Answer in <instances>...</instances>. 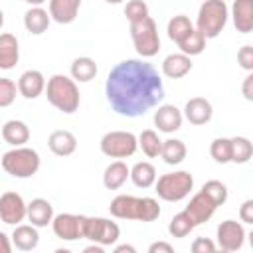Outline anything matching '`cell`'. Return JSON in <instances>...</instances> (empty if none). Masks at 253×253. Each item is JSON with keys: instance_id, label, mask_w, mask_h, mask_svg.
<instances>
[{"instance_id": "obj_1", "label": "cell", "mask_w": 253, "mask_h": 253, "mask_svg": "<svg viewBox=\"0 0 253 253\" xmlns=\"http://www.w3.org/2000/svg\"><path fill=\"white\" fill-rule=\"evenodd\" d=\"M105 95L115 113L123 117H140L164 99V83L150 63L142 59H125L109 71Z\"/></svg>"}, {"instance_id": "obj_2", "label": "cell", "mask_w": 253, "mask_h": 253, "mask_svg": "<svg viewBox=\"0 0 253 253\" xmlns=\"http://www.w3.org/2000/svg\"><path fill=\"white\" fill-rule=\"evenodd\" d=\"M111 215L119 219H138V221H154L160 215V206L154 198H136L121 194L113 198L109 206Z\"/></svg>"}, {"instance_id": "obj_3", "label": "cell", "mask_w": 253, "mask_h": 253, "mask_svg": "<svg viewBox=\"0 0 253 253\" xmlns=\"http://www.w3.org/2000/svg\"><path fill=\"white\" fill-rule=\"evenodd\" d=\"M45 95H47V101L61 113L65 115H71L79 109V103H81V97H79V89H77V83L67 77V75H61V73H55L47 79L45 83Z\"/></svg>"}, {"instance_id": "obj_4", "label": "cell", "mask_w": 253, "mask_h": 253, "mask_svg": "<svg viewBox=\"0 0 253 253\" xmlns=\"http://www.w3.org/2000/svg\"><path fill=\"white\" fill-rule=\"evenodd\" d=\"M0 162L6 174H10L12 178H32L42 164L40 154L28 146H14L12 150L2 154Z\"/></svg>"}, {"instance_id": "obj_5", "label": "cell", "mask_w": 253, "mask_h": 253, "mask_svg": "<svg viewBox=\"0 0 253 253\" xmlns=\"http://www.w3.org/2000/svg\"><path fill=\"white\" fill-rule=\"evenodd\" d=\"M227 18H229V8L223 0H206L198 10L196 30H200L206 40L217 38L225 28Z\"/></svg>"}, {"instance_id": "obj_6", "label": "cell", "mask_w": 253, "mask_h": 253, "mask_svg": "<svg viewBox=\"0 0 253 253\" xmlns=\"http://www.w3.org/2000/svg\"><path fill=\"white\" fill-rule=\"evenodd\" d=\"M154 188H156V194H158L160 200L180 202L194 190V176L186 170L168 172V174H162L154 182Z\"/></svg>"}, {"instance_id": "obj_7", "label": "cell", "mask_w": 253, "mask_h": 253, "mask_svg": "<svg viewBox=\"0 0 253 253\" xmlns=\"http://www.w3.org/2000/svg\"><path fill=\"white\" fill-rule=\"evenodd\" d=\"M130 38H132V45L140 57H154L160 49L158 28L150 16L130 22Z\"/></svg>"}, {"instance_id": "obj_8", "label": "cell", "mask_w": 253, "mask_h": 253, "mask_svg": "<svg viewBox=\"0 0 253 253\" xmlns=\"http://www.w3.org/2000/svg\"><path fill=\"white\" fill-rule=\"evenodd\" d=\"M101 152L109 158H128L138 148V138L128 130H111L105 132L101 142Z\"/></svg>"}, {"instance_id": "obj_9", "label": "cell", "mask_w": 253, "mask_h": 253, "mask_svg": "<svg viewBox=\"0 0 253 253\" xmlns=\"http://www.w3.org/2000/svg\"><path fill=\"white\" fill-rule=\"evenodd\" d=\"M121 227L107 219V217H85V229H83V239H91L93 243H99L103 247L113 245L119 241Z\"/></svg>"}, {"instance_id": "obj_10", "label": "cell", "mask_w": 253, "mask_h": 253, "mask_svg": "<svg viewBox=\"0 0 253 253\" xmlns=\"http://www.w3.org/2000/svg\"><path fill=\"white\" fill-rule=\"evenodd\" d=\"M85 217L87 215H77V213H57L51 219V229H53L55 237H59L63 241L83 239Z\"/></svg>"}, {"instance_id": "obj_11", "label": "cell", "mask_w": 253, "mask_h": 253, "mask_svg": "<svg viewBox=\"0 0 253 253\" xmlns=\"http://www.w3.org/2000/svg\"><path fill=\"white\" fill-rule=\"evenodd\" d=\"M28 204L18 192H4L0 196V219L8 225H18L26 219Z\"/></svg>"}, {"instance_id": "obj_12", "label": "cell", "mask_w": 253, "mask_h": 253, "mask_svg": "<svg viewBox=\"0 0 253 253\" xmlns=\"http://www.w3.org/2000/svg\"><path fill=\"white\" fill-rule=\"evenodd\" d=\"M245 227L235 219H225L217 225V247L223 251H237L243 247Z\"/></svg>"}, {"instance_id": "obj_13", "label": "cell", "mask_w": 253, "mask_h": 253, "mask_svg": "<svg viewBox=\"0 0 253 253\" xmlns=\"http://www.w3.org/2000/svg\"><path fill=\"white\" fill-rule=\"evenodd\" d=\"M215 210H217V206H215L202 190H200L198 194H194L192 200H190V204L184 208V211L192 217V221L196 223V227L202 225V223H206V221L213 215Z\"/></svg>"}, {"instance_id": "obj_14", "label": "cell", "mask_w": 253, "mask_h": 253, "mask_svg": "<svg viewBox=\"0 0 253 253\" xmlns=\"http://www.w3.org/2000/svg\"><path fill=\"white\" fill-rule=\"evenodd\" d=\"M16 87L24 99H38L45 91V77L38 69H28L20 75Z\"/></svg>"}, {"instance_id": "obj_15", "label": "cell", "mask_w": 253, "mask_h": 253, "mask_svg": "<svg viewBox=\"0 0 253 253\" xmlns=\"http://www.w3.org/2000/svg\"><path fill=\"white\" fill-rule=\"evenodd\" d=\"M184 115L174 105H160L154 111V126L160 132H176L182 126Z\"/></svg>"}, {"instance_id": "obj_16", "label": "cell", "mask_w": 253, "mask_h": 253, "mask_svg": "<svg viewBox=\"0 0 253 253\" xmlns=\"http://www.w3.org/2000/svg\"><path fill=\"white\" fill-rule=\"evenodd\" d=\"M20 61V43L14 34H0V69H14Z\"/></svg>"}, {"instance_id": "obj_17", "label": "cell", "mask_w": 253, "mask_h": 253, "mask_svg": "<svg viewBox=\"0 0 253 253\" xmlns=\"http://www.w3.org/2000/svg\"><path fill=\"white\" fill-rule=\"evenodd\" d=\"M211 115H213L211 103L204 97H192L184 107V117L192 125H206L211 121Z\"/></svg>"}, {"instance_id": "obj_18", "label": "cell", "mask_w": 253, "mask_h": 253, "mask_svg": "<svg viewBox=\"0 0 253 253\" xmlns=\"http://www.w3.org/2000/svg\"><path fill=\"white\" fill-rule=\"evenodd\" d=\"M26 219L36 227H45L53 219V206L43 198H36L28 204Z\"/></svg>"}, {"instance_id": "obj_19", "label": "cell", "mask_w": 253, "mask_h": 253, "mask_svg": "<svg viewBox=\"0 0 253 253\" xmlns=\"http://www.w3.org/2000/svg\"><path fill=\"white\" fill-rule=\"evenodd\" d=\"M192 71V57L186 53H170L162 61V73L168 79H182Z\"/></svg>"}, {"instance_id": "obj_20", "label": "cell", "mask_w": 253, "mask_h": 253, "mask_svg": "<svg viewBox=\"0 0 253 253\" xmlns=\"http://www.w3.org/2000/svg\"><path fill=\"white\" fill-rule=\"evenodd\" d=\"M40 243V233H38V227L36 225H28V223H18L14 225V231H12V245L20 251H32L36 249Z\"/></svg>"}, {"instance_id": "obj_21", "label": "cell", "mask_w": 253, "mask_h": 253, "mask_svg": "<svg viewBox=\"0 0 253 253\" xmlns=\"http://www.w3.org/2000/svg\"><path fill=\"white\" fill-rule=\"evenodd\" d=\"M231 18L239 34H249L253 30V0H235L231 6Z\"/></svg>"}, {"instance_id": "obj_22", "label": "cell", "mask_w": 253, "mask_h": 253, "mask_svg": "<svg viewBox=\"0 0 253 253\" xmlns=\"http://www.w3.org/2000/svg\"><path fill=\"white\" fill-rule=\"evenodd\" d=\"M81 8V0H49V16L57 24H71Z\"/></svg>"}, {"instance_id": "obj_23", "label": "cell", "mask_w": 253, "mask_h": 253, "mask_svg": "<svg viewBox=\"0 0 253 253\" xmlns=\"http://www.w3.org/2000/svg\"><path fill=\"white\" fill-rule=\"evenodd\" d=\"M47 146L55 156H69L77 150V138L69 130H53L47 138Z\"/></svg>"}, {"instance_id": "obj_24", "label": "cell", "mask_w": 253, "mask_h": 253, "mask_svg": "<svg viewBox=\"0 0 253 253\" xmlns=\"http://www.w3.org/2000/svg\"><path fill=\"white\" fill-rule=\"evenodd\" d=\"M2 138L10 146H24L30 140V126L24 121L10 119L2 126Z\"/></svg>"}, {"instance_id": "obj_25", "label": "cell", "mask_w": 253, "mask_h": 253, "mask_svg": "<svg viewBox=\"0 0 253 253\" xmlns=\"http://www.w3.org/2000/svg\"><path fill=\"white\" fill-rule=\"evenodd\" d=\"M51 16L47 10H43L42 6H32L26 14H24V26L30 34L34 36H42L47 28H49Z\"/></svg>"}, {"instance_id": "obj_26", "label": "cell", "mask_w": 253, "mask_h": 253, "mask_svg": "<svg viewBox=\"0 0 253 253\" xmlns=\"http://www.w3.org/2000/svg\"><path fill=\"white\" fill-rule=\"evenodd\" d=\"M128 174H130V168L126 166V162L115 160V162H111L105 168V172H103V184H105L107 190H119L128 180Z\"/></svg>"}, {"instance_id": "obj_27", "label": "cell", "mask_w": 253, "mask_h": 253, "mask_svg": "<svg viewBox=\"0 0 253 253\" xmlns=\"http://www.w3.org/2000/svg\"><path fill=\"white\" fill-rule=\"evenodd\" d=\"M188 154V148L186 144L180 140V138H168V140H162V146H160V158L170 164V166H176L180 162H184Z\"/></svg>"}, {"instance_id": "obj_28", "label": "cell", "mask_w": 253, "mask_h": 253, "mask_svg": "<svg viewBox=\"0 0 253 253\" xmlns=\"http://www.w3.org/2000/svg\"><path fill=\"white\" fill-rule=\"evenodd\" d=\"M128 178L132 180V184L136 186V188H150V186H154V182H156V168L150 164V162H146V160H142V162H136L132 168H130V174H128Z\"/></svg>"}, {"instance_id": "obj_29", "label": "cell", "mask_w": 253, "mask_h": 253, "mask_svg": "<svg viewBox=\"0 0 253 253\" xmlns=\"http://www.w3.org/2000/svg\"><path fill=\"white\" fill-rule=\"evenodd\" d=\"M95 75H97V63H95V59H91L87 55L73 59V63H71V79L73 81L87 83V81L95 79Z\"/></svg>"}, {"instance_id": "obj_30", "label": "cell", "mask_w": 253, "mask_h": 253, "mask_svg": "<svg viewBox=\"0 0 253 253\" xmlns=\"http://www.w3.org/2000/svg\"><path fill=\"white\" fill-rule=\"evenodd\" d=\"M194 30V24L190 22V18L188 16H184V14H178V16H174L170 22H168V26H166V32H168V38L178 45L190 32Z\"/></svg>"}, {"instance_id": "obj_31", "label": "cell", "mask_w": 253, "mask_h": 253, "mask_svg": "<svg viewBox=\"0 0 253 253\" xmlns=\"http://www.w3.org/2000/svg\"><path fill=\"white\" fill-rule=\"evenodd\" d=\"M253 156V144L247 136H231V162L245 164Z\"/></svg>"}, {"instance_id": "obj_32", "label": "cell", "mask_w": 253, "mask_h": 253, "mask_svg": "<svg viewBox=\"0 0 253 253\" xmlns=\"http://www.w3.org/2000/svg\"><path fill=\"white\" fill-rule=\"evenodd\" d=\"M178 47H180V51L182 53H186V55H200L204 49H206V38H204V34L200 32V30H192L180 43H178Z\"/></svg>"}, {"instance_id": "obj_33", "label": "cell", "mask_w": 253, "mask_h": 253, "mask_svg": "<svg viewBox=\"0 0 253 253\" xmlns=\"http://www.w3.org/2000/svg\"><path fill=\"white\" fill-rule=\"evenodd\" d=\"M136 138H138V146L142 148V152H144L148 158H156V156H160L162 140H160V136H158L156 130L146 128V130H142Z\"/></svg>"}, {"instance_id": "obj_34", "label": "cell", "mask_w": 253, "mask_h": 253, "mask_svg": "<svg viewBox=\"0 0 253 253\" xmlns=\"http://www.w3.org/2000/svg\"><path fill=\"white\" fill-rule=\"evenodd\" d=\"M194 227H196V223L192 221V217H190L184 210H182L180 213H176V215L170 219V223H168L170 235H172V237H178V239L190 235V233L194 231Z\"/></svg>"}, {"instance_id": "obj_35", "label": "cell", "mask_w": 253, "mask_h": 253, "mask_svg": "<svg viewBox=\"0 0 253 253\" xmlns=\"http://www.w3.org/2000/svg\"><path fill=\"white\" fill-rule=\"evenodd\" d=\"M210 154L217 164H227L231 162V138L227 136H217L210 144Z\"/></svg>"}, {"instance_id": "obj_36", "label": "cell", "mask_w": 253, "mask_h": 253, "mask_svg": "<svg viewBox=\"0 0 253 253\" xmlns=\"http://www.w3.org/2000/svg\"><path fill=\"white\" fill-rule=\"evenodd\" d=\"M202 192L215 204V206H223L227 202V186L219 180H208L202 186Z\"/></svg>"}, {"instance_id": "obj_37", "label": "cell", "mask_w": 253, "mask_h": 253, "mask_svg": "<svg viewBox=\"0 0 253 253\" xmlns=\"http://www.w3.org/2000/svg\"><path fill=\"white\" fill-rule=\"evenodd\" d=\"M125 16L128 22H136L148 16V4L144 0H128L125 6Z\"/></svg>"}, {"instance_id": "obj_38", "label": "cell", "mask_w": 253, "mask_h": 253, "mask_svg": "<svg viewBox=\"0 0 253 253\" xmlns=\"http://www.w3.org/2000/svg\"><path fill=\"white\" fill-rule=\"evenodd\" d=\"M16 93H18L16 83L12 79L0 77V107H10L16 99Z\"/></svg>"}, {"instance_id": "obj_39", "label": "cell", "mask_w": 253, "mask_h": 253, "mask_svg": "<svg viewBox=\"0 0 253 253\" xmlns=\"http://www.w3.org/2000/svg\"><path fill=\"white\" fill-rule=\"evenodd\" d=\"M237 61L245 71H253V47L251 45H243L237 51Z\"/></svg>"}, {"instance_id": "obj_40", "label": "cell", "mask_w": 253, "mask_h": 253, "mask_svg": "<svg viewBox=\"0 0 253 253\" xmlns=\"http://www.w3.org/2000/svg\"><path fill=\"white\" fill-rule=\"evenodd\" d=\"M215 249H217V245L208 237H198L192 243V251L194 253H213Z\"/></svg>"}, {"instance_id": "obj_41", "label": "cell", "mask_w": 253, "mask_h": 253, "mask_svg": "<svg viewBox=\"0 0 253 253\" xmlns=\"http://www.w3.org/2000/svg\"><path fill=\"white\" fill-rule=\"evenodd\" d=\"M239 219L243 223H253V200H245L239 208Z\"/></svg>"}, {"instance_id": "obj_42", "label": "cell", "mask_w": 253, "mask_h": 253, "mask_svg": "<svg viewBox=\"0 0 253 253\" xmlns=\"http://www.w3.org/2000/svg\"><path fill=\"white\" fill-rule=\"evenodd\" d=\"M148 253H174V247L166 241H154V243H150Z\"/></svg>"}, {"instance_id": "obj_43", "label": "cell", "mask_w": 253, "mask_h": 253, "mask_svg": "<svg viewBox=\"0 0 253 253\" xmlns=\"http://www.w3.org/2000/svg\"><path fill=\"white\" fill-rule=\"evenodd\" d=\"M241 91H243V97H245L247 101H253V73H251V71H249L247 77L243 79V87H241Z\"/></svg>"}, {"instance_id": "obj_44", "label": "cell", "mask_w": 253, "mask_h": 253, "mask_svg": "<svg viewBox=\"0 0 253 253\" xmlns=\"http://www.w3.org/2000/svg\"><path fill=\"white\" fill-rule=\"evenodd\" d=\"M12 251V241H10V237L4 233V231H0V253H10Z\"/></svg>"}, {"instance_id": "obj_45", "label": "cell", "mask_w": 253, "mask_h": 253, "mask_svg": "<svg viewBox=\"0 0 253 253\" xmlns=\"http://www.w3.org/2000/svg\"><path fill=\"white\" fill-rule=\"evenodd\" d=\"M103 245H99V243H93V245H89V247H85V253H103Z\"/></svg>"}, {"instance_id": "obj_46", "label": "cell", "mask_w": 253, "mask_h": 253, "mask_svg": "<svg viewBox=\"0 0 253 253\" xmlns=\"http://www.w3.org/2000/svg\"><path fill=\"white\" fill-rule=\"evenodd\" d=\"M115 251H117V253H125V251H126V253H136V249H134L132 245H117Z\"/></svg>"}, {"instance_id": "obj_47", "label": "cell", "mask_w": 253, "mask_h": 253, "mask_svg": "<svg viewBox=\"0 0 253 253\" xmlns=\"http://www.w3.org/2000/svg\"><path fill=\"white\" fill-rule=\"evenodd\" d=\"M26 4H30V6H42L43 2H47V0H24Z\"/></svg>"}, {"instance_id": "obj_48", "label": "cell", "mask_w": 253, "mask_h": 253, "mask_svg": "<svg viewBox=\"0 0 253 253\" xmlns=\"http://www.w3.org/2000/svg\"><path fill=\"white\" fill-rule=\"evenodd\" d=\"M2 26H4V12L0 10V28H2Z\"/></svg>"}, {"instance_id": "obj_49", "label": "cell", "mask_w": 253, "mask_h": 253, "mask_svg": "<svg viewBox=\"0 0 253 253\" xmlns=\"http://www.w3.org/2000/svg\"><path fill=\"white\" fill-rule=\"evenodd\" d=\"M105 2H107V4H121L123 0H105Z\"/></svg>"}]
</instances>
